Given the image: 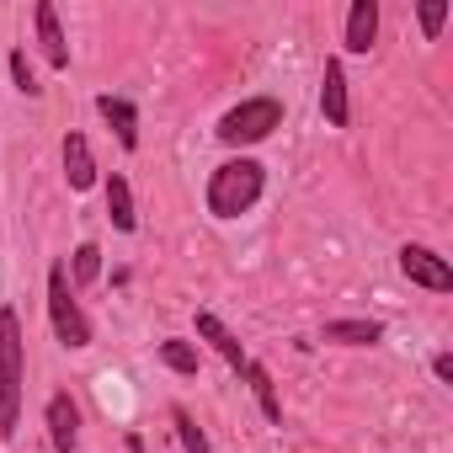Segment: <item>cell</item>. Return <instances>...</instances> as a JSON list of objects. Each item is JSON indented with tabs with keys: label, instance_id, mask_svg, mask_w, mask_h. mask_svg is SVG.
Returning a JSON list of instances; mask_svg holds the SVG:
<instances>
[{
	"label": "cell",
	"instance_id": "cell-8",
	"mask_svg": "<svg viewBox=\"0 0 453 453\" xmlns=\"http://www.w3.org/2000/svg\"><path fill=\"white\" fill-rule=\"evenodd\" d=\"M49 442H54L59 453H70V448L81 442V411H75L70 395H54V400H49Z\"/></svg>",
	"mask_w": 453,
	"mask_h": 453
},
{
	"label": "cell",
	"instance_id": "cell-18",
	"mask_svg": "<svg viewBox=\"0 0 453 453\" xmlns=\"http://www.w3.org/2000/svg\"><path fill=\"white\" fill-rule=\"evenodd\" d=\"M176 437H181L187 453H208V437H203V426H197L187 411H176Z\"/></svg>",
	"mask_w": 453,
	"mask_h": 453
},
{
	"label": "cell",
	"instance_id": "cell-19",
	"mask_svg": "<svg viewBox=\"0 0 453 453\" xmlns=\"http://www.w3.org/2000/svg\"><path fill=\"white\" fill-rule=\"evenodd\" d=\"M12 75H17V91H22V96H43V86H38V75H33V65H27L22 49L12 54Z\"/></svg>",
	"mask_w": 453,
	"mask_h": 453
},
{
	"label": "cell",
	"instance_id": "cell-7",
	"mask_svg": "<svg viewBox=\"0 0 453 453\" xmlns=\"http://www.w3.org/2000/svg\"><path fill=\"white\" fill-rule=\"evenodd\" d=\"M33 22H38L43 59H49L54 70H70V49H65V33H59V12L49 6V0H38V6H33Z\"/></svg>",
	"mask_w": 453,
	"mask_h": 453
},
{
	"label": "cell",
	"instance_id": "cell-6",
	"mask_svg": "<svg viewBox=\"0 0 453 453\" xmlns=\"http://www.w3.org/2000/svg\"><path fill=\"white\" fill-rule=\"evenodd\" d=\"M197 336H203V342H208V347H213V352H219L224 363H230V368H241V373H246V363H251V357H246V347H241V342L230 336V326H224L219 315L197 310Z\"/></svg>",
	"mask_w": 453,
	"mask_h": 453
},
{
	"label": "cell",
	"instance_id": "cell-10",
	"mask_svg": "<svg viewBox=\"0 0 453 453\" xmlns=\"http://www.w3.org/2000/svg\"><path fill=\"white\" fill-rule=\"evenodd\" d=\"M379 38V6L373 0H352V12H347V54H368Z\"/></svg>",
	"mask_w": 453,
	"mask_h": 453
},
{
	"label": "cell",
	"instance_id": "cell-5",
	"mask_svg": "<svg viewBox=\"0 0 453 453\" xmlns=\"http://www.w3.org/2000/svg\"><path fill=\"white\" fill-rule=\"evenodd\" d=\"M400 273H405L411 283L432 288V294H448V288H453V267H448L437 251H426V246H405V251H400Z\"/></svg>",
	"mask_w": 453,
	"mask_h": 453
},
{
	"label": "cell",
	"instance_id": "cell-16",
	"mask_svg": "<svg viewBox=\"0 0 453 453\" xmlns=\"http://www.w3.org/2000/svg\"><path fill=\"white\" fill-rule=\"evenodd\" d=\"M160 363L176 368V373H197V352L187 342H160Z\"/></svg>",
	"mask_w": 453,
	"mask_h": 453
},
{
	"label": "cell",
	"instance_id": "cell-4",
	"mask_svg": "<svg viewBox=\"0 0 453 453\" xmlns=\"http://www.w3.org/2000/svg\"><path fill=\"white\" fill-rule=\"evenodd\" d=\"M49 320H54V336L65 347H91V320L81 315V304L70 294V267L49 273Z\"/></svg>",
	"mask_w": 453,
	"mask_h": 453
},
{
	"label": "cell",
	"instance_id": "cell-21",
	"mask_svg": "<svg viewBox=\"0 0 453 453\" xmlns=\"http://www.w3.org/2000/svg\"><path fill=\"white\" fill-rule=\"evenodd\" d=\"M432 373H437L442 384H453V357H448V352H442V357H432Z\"/></svg>",
	"mask_w": 453,
	"mask_h": 453
},
{
	"label": "cell",
	"instance_id": "cell-17",
	"mask_svg": "<svg viewBox=\"0 0 453 453\" xmlns=\"http://www.w3.org/2000/svg\"><path fill=\"white\" fill-rule=\"evenodd\" d=\"M102 278V251L96 246H81L75 251V288H86V283H96Z\"/></svg>",
	"mask_w": 453,
	"mask_h": 453
},
{
	"label": "cell",
	"instance_id": "cell-20",
	"mask_svg": "<svg viewBox=\"0 0 453 453\" xmlns=\"http://www.w3.org/2000/svg\"><path fill=\"white\" fill-rule=\"evenodd\" d=\"M442 22H448V0H421V33H426V38H437V33H442Z\"/></svg>",
	"mask_w": 453,
	"mask_h": 453
},
{
	"label": "cell",
	"instance_id": "cell-12",
	"mask_svg": "<svg viewBox=\"0 0 453 453\" xmlns=\"http://www.w3.org/2000/svg\"><path fill=\"white\" fill-rule=\"evenodd\" d=\"M96 107H102V118L112 123L118 144H123V150H139V112H134V107H128L123 96H102Z\"/></svg>",
	"mask_w": 453,
	"mask_h": 453
},
{
	"label": "cell",
	"instance_id": "cell-13",
	"mask_svg": "<svg viewBox=\"0 0 453 453\" xmlns=\"http://www.w3.org/2000/svg\"><path fill=\"white\" fill-rule=\"evenodd\" d=\"M384 336L379 320H331L326 326V342H342V347H373Z\"/></svg>",
	"mask_w": 453,
	"mask_h": 453
},
{
	"label": "cell",
	"instance_id": "cell-9",
	"mask_svg": "<svg viewBox=\"0 0 453 453\" xmlns=\"http://www.w3.org/2000/svg\"><path fill=\"white\" fill-rule=\"evenodd\" d=\"M320 112H326V123L331 128H347V75H342V65L336 59H326V81H320Z\"/></svg>",
	"mask_w": 453,
	"mask_h": 453
},
{
	"label": "cell",
	"instance_id": "cell-3",
	"mask_svg": "<svg viewBox=\"0 0 453 453\" xmlns=\"http://www.w3.org/2000/svg\"><path fill=\"white\" fill-rule=\"evenodd\" d=\"M278 123H283V102L251 96V102H241L235 112L219 118V139H224V144H257V139H267Z\"/></svg>",
	"mask_w": 453,
	"mask_h": 453
},
{
	"label": "cell",
	"instance_id": "cell-11",
	"mask_svg": "<svg viewBox=\"0 0 453 453\" xmlns=\"http://www.w3.org/2000/svg\"><path fill=\"white\" fill-rule=\"evenodd\" d=\"M65 176H70V187H75V192H86V187L96 181V160H91L86 134H70V139H65Z\"/></svg>",
	"mask_w": 453,
	"mask_h": 453
},
{
	"label": "cell",
	"instance_id": "cell-2",
	"mask_svg": "<svg viewBox=\"0 0 453 453\" xmlns=\"http://www.w3.org/2000/svg\"><path fill=\"white\" fill-rule=\"evenodd\" d=\"M22 421V320L0 310V437Z\"/></svg>",
	"mask_w": 453,
	"mask_h": 453
},
{
	"label": "cell",
	"instance_id": "cell-14",
	"mask_svg": "<svg viewBox=\"0 0 453 453\" xmlns=\"http://www.w3.org/2000/svg\"><path fill=\"white\" fill-rule=\"evenodd\" d=\"M107 213H112V224H118V230H134V192H128V181L123 176H112L107 181Z\"/></svg>",
	"mask_w": 453,
	"mask_h": 453
},
{
	"label": "cell",
	"instance_id": "cell-1",
	"mask_svg": "<svg viewBox=\"0 0 453 453\" xmlns=\"http://www.w3.org/2000/svg\"><path fill=\"white\" fill-rule=\"evenodd\" d=\"M262 197V165L257 160H224L208 176V213L213 219H241Z\"/></svg>",
	"mask_w": 453,
	"mask_h": 453
},
{
	"label": "cell",
	"instance_id": "cell-15",
	"mask_svg": "<svg viewBox=\"0 0 453 453\" xmlns=\"http://www.w3.org/2000/svg\"><path fill=\"white\" fill-rule=\"evenodd\" d=\"M246 379H251V389H257V400H262V416H267V421H283V405H278V395H273V373H267L262 363H246Z\"/></svg>",
	"mask_w": 453,
	"mask_h": 453
}]
</instances>
